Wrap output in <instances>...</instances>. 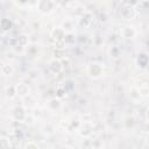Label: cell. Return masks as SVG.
<instances>
[{"label": "cell", "mask_w": 149, "mask_h": 149, "mask_svg": "<svg viewBox=\"0 0 149 149\" xmlns=\"http://www.w3.org/2000/svg\"><path fill=\"white\" fill-rule=\"evenodd\" d=\"M87 74L93 78V79H98L104 74V65L99 62H92L87 65Z\"/></svg>", "instance_id": "obj_1"}, {"label": "cell", "mask_w": 149, "mask_h": 149, "mask_svg": "<svg viewBox=\"0 0 149 149\" xmlns=\"http://www.w3.org/2000/svg\"><path fill=\"white\" fill-rule=\"evenodd\" d=\"M36 6H37V9L41 13L48 14V13L52 12V9L55 7V3L51 0H38L37 3H36Z\"/></svg>", "instance_id": "obj_2"}, {"label": "cell", "mask_w": 149, "mask_h": 149, "mask_svg": "<svg viewBox=\"0 0 149 149\" xmlns=\"http://www.w3.org/2000/svg\"><path fill=\"white\" fill-rule=\"evenodd\" d=\"M27 116V113H26V109L23 106H16L14 107L13 112H12V118L15 120V121H19V122H22Z\"/></svg>", "instance_id": "obj_3"}, {"label": "cell", "mask_w": 149, "mask_h": 149, "mask_svg": "<svg viewBox=\"0 0 149 149\" xmlns=\"http://www.w3.org/2000/svg\"><path fill=\"white\" fill-rule=\"evenodd\" d=\"M49 70L55 73V74H58L63 71V63L61 59L58 58H52L50 62H49Z\"/></svg>", "instance_id": "obj_4"}, {"label": "cell", "mask_w": 149, "mask_h": 149, "mask_svg": "<svg viewBox=\"0 0 149 149\" xmlns=\"http://www.w3.org/2000/svg\"><path fill=\"white\" fill-rule=\"evenodd\" d=\"M136 9L134 8V6H130V5H127L126 7H123L121 9V16L126 20H132L136 16Z\"/></svg>", "instance_id": "obj_5"}, {"label": "cell", "mask_w": 149, "mask_h": 149, "mask_svg": "<svg viewBox=\"0 0 149 149\" xmlns=\"http://www.w3.org/2000/svg\"><path fill=\"white\" fill-rule=\"evenodd\" d=\"M93 132V126L90 123V122H84V123H80L79 125V128H78V133L80 136L83 137H88Z\"/></svg>", "instance_id": "obj_6"}, {"label": "cell", "mask_w": 149, "mask_h": 149, "mask_svg": "<svg viewBox=\"0 0 149 149\" xmlns=\"http://www.w3.org/2000/svg\"><path fill=\"white\" fill-rule=\"evenodd\" d=\"M15 88H16V94H17L19 97H26V95L29 94V91H30L28 84H26V83H23V81L17 83V84L15 85Z\"/></svg>", "instance_id": "obj_7"}, {"label": "cell", "mask_w": 149, "mask_h": 149, "mask_svg": "<svg viewBox=\"0 0 149 149\" xmlns=\"http://www.w3.org/2000/svg\"><path fill=\"white\" fill-rule=\"evenodd\" d=\"M120 33H121V35H122L123 38H134L136 36V34H137L136 29L134 27H130V26L123 27Z\"/></svg>", "instance_id": "obj_8"}, {"label": "cell", "mask_w": 149, "mask_h": 149, "mask_svg": "<svg viewBox=\"0 0 149 149\" xmlns=\"http://www.w3.org/2000/svg\"><path fill=\"white\" fill-rule=\"evenodd\" d=\"M139 84H140V85L137 86L139 95H142V97L149 95V85H148V81H147V80H142V81L139 83Z\"/></svg>", "instance_id": "obj_9"}, {"label": "cell", "mask_w": 149, "mask_h": 149, "mask_svg": "<svg viewBox=\"0 0 149 149\" xmlns=\"http://www.w3.org/2000/svg\"><path fill=\"white\" fill-rule=\"evenodd\" d=\"M65 30L63 29V28H55L52 31H51V37H52V40H55V42L56 41H61V40H64V37H65Z\"/></svg>", "instance_id": "obj_10"}, {"label": "cell", "mask_w": 149, "mask_h": 149, "mask_svg": "<svg viewBox=\"0 0 149 149\" xmlns=\"http://www.w3.org/2000/svg\"><path fill=\"white\" fill-rule=\"evenodd\" d=\"M15 43H16V45L17 47H21V48H24V47H27L28 45V42H29V38H28V36L26 35V34H21V35H19L16 38H15Z\"/></svg>", "instance_id": "obj_11"}, {"label": "cell", "mask_w": 149, "mask_h": 149, "mask_svg": "<svg viewBox=\"0 0 149 149\" xmlns=\"http://www.w3.org/2000/svg\"><path fill=\"white\" fill-rule=\"evenodd\" d=\"M1 73L2 76H12L14 73V68L10 63H6L1 65Z\"/></svg>", "instance_id": "obj_12"}, {"label": "cell", "mask_w": 149, "mask_h": 149, "mask_svg": "<svg viewBox=\"0 0 149 149\" xmlns=\"http://www.w3.org/2000/svg\"><path fill=\"white\" fill-rule=\"evenodd\" d=\"M12 27H13V23H12V21H10L9 19L3 17V19L1 20V29H2V33L9 31V30L12 29Z\"/></svg>", "instance_id": "obj_13"}, {"label": "cell", "mask_w": 149, "mask_h": 149, "mask_svg": "<svg viewBox=\"0 0 149 149\" xmlns=\"http://www.w3.org/2000/svg\"><path fill=\"white\" fill-rule=\"evenodd\" d=\"M136 62H137L139 66H141V68H146V66L148 65L149 58L147 57V55H144V54H141V55H139V57H137Z\"/></svg>", "instance_id": "obj_14"}, {"label": "cell", "mask_w": 149, "mask_h": 149, "mask_svg": "<svg viewBox=\"0 0 149 149\" xmlns=\"http://www.w3.org/2000/svg\"><path fill=\"white\" fill-rule=\"evenodd\" d=\"M5 93H6V97H8L9 99H12V98H14L15 95H17V94H16L15 85H14V86H13V85L7 86V87H6V90H5Z\"/></svg>", "instance_id": "obj_15"}, {"label": "cell", "mask_w": 149, "mask_h": 149, "mask_svg": "<svg viewBox=\"0 0 149 149\" xmlns=\"http://www.w3.org/2000/svg\"><path fill=\"white\" fill-rule=\"evenodd\" d=\"M0 146L1 147H3V148H9V147H12V141H10V137L8 136H5V135H2L1 136V139H0Z\"/></svg>", "instance_id": "obj_16"}, {"label": "cell", "mask_w": 149, "mask_h": 149, "mask_svg": "<svg viewBox=\"0 0 149 149\" xmlns=\"http://www.w3.org/2000/svg\"><path fill=\"white\" fill-rule=\"evenodd\" d=\"M56 97L58 99H63V98L66 97V90H65L64 86H58L56 88Z\"/></svg>", "instance_id": "obj_17"}, {"label": "cell", "mask_w": 149, "mask_h": 149, "mask_svg": "<svg viewBox=\"0 0 149 149\" xmlns=\"http://www.w3.org/2000/svg\"><path fill=\"white\" fill-rule=\"evenodd\" d=\"M49 106H50L52 109H57V108H59V106H61V99H58L57 97L50 99V100H49Z\"/></svg>", "instance_id": "obj_18"}, {"label": "cell", "mask_w": 149, "mask_h": 149, "mask_svg": "<svg viewBox=\"0 0 149 149\" xmlns=\"http://www.w3.org/2000/svg\"><path fill=\"white\" fill-rule=\"evenodd\" d=\"M74 35L72 33H66L65 34V37H64V42L66 44H71V43H74Z\"/></svg>", "instance_id": "obj_19"}, {"label": "cell", "mask_w": 149, "mask_h": 149, "mask_svg": "<svg viewBox=\"0 0 149 149\" xmlns=\"http://www.w3.org/2000/svg\"><path fill=\"white\" fill-rule=\"evenodd\" d=\"M120 49H119V47H112L111 49H109V55H111V57H114V58H118L119 56H120Z\"/></svg>", "instance_id": "obj_20"}, {"label": "cell", "mask_w": 149, "mask_h": 149, "mask_svg": "<svg viewBox=\"0 0 149 149\" xmlns=\"http://www.w3.org/2000/svg\"><path fill=\"white\" fill-rule=\"evenodd\" d=\"M64 56V50L63 49H57L54 51V58H58V59H62Z\"/></svg>", "instance_id": "obj_21"}, {"label": "cell", "mask_w": 149, "mask_h": 149, "mask_svg": "<svg viewBox=\"0 0 149 149\" xmlns=\"http://www.w3.org/2000/svg\"><path fill=\"white\" fill-rule=\"evenodd\" d=\"M24 147H26V148H38V144H37L36 142H34V141H30V142H28Z\"/></svg>", "instance_id": "obj_22"}, {"label": "cell", "mask_w": 149, "mask_h": 149, "mask_svg": "<svg viewBox=\"0 0 149 149\" xmlns=\"http://www.w3.org/2000/svg\"><path fill=\"white\" fill-rule=\"evenodd\" d=\"M144 116H146V120L149 122V107H147V109H146V113H144Z\"/></svg>", "instance_id": "obj_23"}]
</instances>
